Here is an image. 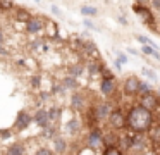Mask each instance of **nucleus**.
Masks as SVG:
<instances>
[{
  "instance_id": "obj_14",
  "label": "nucleus",
  "mask_w": 160,
  "mask_h": 155,
  "mask_svg": "<svg viewBox=\"0 0 160 155\" xmlns=\"http://www.w3.org/2000/svg\"><path fill=\"white\" fill-rule=\"evenodd\" d=\"M148 141L150 147H160V124L155 122L148 131Z\"/></svg>"
},
{
  "instance_id": "obj_30",
  "label": "nucleus",
  "mask_w": 160,
  "mask_h": 155,
  "mask_svg": "<svg viewBox=\"0 0 160 155\" xmlns=\"http://www.w3.org/2000/svg\"><path fill=\"white\" fill-rule=\"evenodd\" d=\"M35 155H53V150L48 147H40L38 150L35 152Z\"/></svg>"
},
{
  "instance_id": "obj_16",
  "label": "nucleus",
  "mask_w": 160,
  "mask_h": 155,
  "mask_svg": "<svg viewBox=\"0 0 160 155\" xmlns=\"http://www.w3.org/2000/svg\"><path fill=\"white\" fill-rule=\"evenodd\" d=\"M60 85L66 88V91H78V88H79V81H78L76 78H71V76H66V78L60 81Z\"/></svg>"
},
{
  "instance_id": "obj_27",
  "label": "nucleus",
  "mask_w": 160,
  "mask_h": 155,
  "mask_svg": "<svg viewBox=\"0 0 160 155\" xmlns=\"http://www.w3.org/2000/svg\"><path fill=\"white\" fill-rule=\"evenodd\" d=\"M57 129H55V126H48V127H45L43 129V138H47V140H53V138L57 136Z\"/></svg>"
},
{
  "instance_id": "obj_39",
  "label": "nucleus",
  "mask_w": 160,
  "mask_h": 155,
  "mask_svg": "<svg viewBox=\"0 0 160 155\" xmlns=\"http://www.w3.org/2000/svg\"><path fill=\"white\" fill-rule=\"evenodd\" d=\"M2 55H4V57H7V55H9V50L4 47V45L0 47V57H2Z\"/></svg>"
},
{
  "instance_id": "obj_43",
  "label": "nucleus",
  "mask_w": 160,
  "mask_h": 155,
  "mask_svg": "<svg viewBox=\"0 0 160 155\" xmlns=\"http://www.w3.org/2000/svg\"><path fill=\"white\" fill-rule=\"evenodd\" d=\"M128 52H131V54H134V55H139L138 52H136V50H132V48H128Z\"/></svg>"
},
{
  "instance_id": "obj_24",
  "label": "nucleus",
  "mask_w": 160,
  "mask_h": 155,
  "mask_svg": "<svg viewBox=\"0 0 160 155\" xmlns=\"http://www.w3.org/2000/svg\"><path fill=\"white\" fill-rule=\"evenodd\" d=\"M79 12L83 14L84 17H93V16H97V14H98V9H97V7H93V5H83Z\"/></svg>"
},
{
  "instance_id": "obj_34",
  "label": "nucleus",
  "mask_w": 160,
  "mask_h": 155,
  "mask_svg": "<svg viewBox=\"0 0 160 155\" xmlns=\"http://www.w3.org/2000/svg\"><path fill=\"white\" fill-rule=\"evenodd\" d=\"M29 81H31V86H33V88H38V86H40V76H31V79H29Z\"/></svg>"
},
{
  "instance_id": "obj_44",
  "label": "nucleus",
  "mask_w": 160,
  "mask_h": 155,
  "mask_svg": "<svg viewBox=\"0 0 160 155\" xmlns=\"http://www.w3.org/2000/svg\"><path fill=\"white\" fill-rule=\"evenodd\" d=\"M158 155H160V147H158Z\"/></svg>"
},
{
  "instance_id": "obj_9",
  "label": "nucleus",
  "mask_w": 160,
  "mask_h": 155,
  "mask_svg": "<svg viewBox=\"0 0 160 155\" xmlns=\"http://www.w3.org/2000/svg\"><path fill=\"white\" fill-rule=\"evenodd\" d=\"M69 100H71V109L76 110V112H83L84 109H88L86 107V96L81 91H72V95H71Z\"/></svg>"
},
{
  "instance_id": "obj_37",
  "label": "nucleus",
  "mask_w": 160,
  "mask_h": 155,
  "mask_svg": "<svg viewBox=\"0 0 160 155\" xmlns=\"http://www.w3.org/2000/svg\"><path fill=\"white\" fill-rule=\"evenodd\" d=\"M153 119H155V121H157V122H158V124H160V107H158V109H157V110H155V112H153Z\"/></svg>"
},
{
  "instance_id": "obj_26",
  "label": "nucleus",
  "mask_w": 160,
  "mask_h": 155,
  "mask_svg": "<svg viewBox=\"0 0 160 155\" xmlns=\"http://www.w3.org/2000/svg\"><path fill=\"white\" fill-rule=\"evenodd\" d=\"M153 88L148 85L146 81H141L139 83V88H138V96H143V95H148V93H152Z\"/></svg>"
},
{
  "instance_id": "obj_40",
  "label": "nucleus",
  "mask_w": 160,
  "mask_h": 155,
  "mask_svg": "<svg viewBox=\"0 0 160 155\" xmlns=\"http://www.w3.org/2000/svg\"><path fill=\"white\" fill-rule=\"evenodd\" d=\"M4 40H5V34H4V29L0 28V47L4 45Z\"/></svg>"
},
{
  "instance_id": "obj_29",
  "label": "nucleus",
  "mask_w": 160,
  "mask_h": 155,
  "mask_svg": "<svg viewBox=\"0 0 160 155\" xmlns=\"http://www.w3.org/2000/svg\"><path fill=\"white\" fill-rule=\"evenodd\" d=\"M103 155H124L117 147H108V148H103Z\"/></svg>"
},
{
  "instance_id": "obj_13",
  "label": "nucleus",
  "mask_w": 160,
  "mask_h": 155,
  "mask_svg": "<svg viewBox=\"0 0 160 155\" xmlns=\"http://www.w3.org/2000/svg\"><path fill=\"white\" fill-rule=\"evenodd\" d=\"M132 147V133H124V134H119V141H117V148L124 153V152H131Z\"/></svg>"
},
{
  "instance_id": "obj_10",
  "label": "nucleus",
  "mask_w": 160,
  "mask_h": 155,
  "mask_svg": "<svg viewBox=\"0 0 160 155\" xmlns=\"http://www.w3.org/2000/svg\"><path fill=\"white\" fill-rule=\"evenodd\" d=\"M45 29V21L42 17H36V16H31V19L26 23V31L29 34H38Z\"/></svg>"
},
{
  "instance_id": "obj_6",
  "label": "nucleus",
  "mask_w": 160,
  "mask_h": 155,
  "mask_svg": "<svg viewBox=\"0 0 160 155\" xmlns=\"http://www.w3.org/2000/svg\"><path fill=\"white\" fill-rule=\"evenodd\" d=\"M141 79L138 76H128L124 79V85H122V93L126 96H138V88Z\"/></svg>"
},
{
  "instance_id": "obj_36",
  "label": "nucleus",
  "mask_w": 160,
  "mask_h": 155,
  "mask_svg": "<svg viewBox=\"0 0 160 155\" xmlns=\"http://www.w3.org/2000/svg\"><path fill=\"white\" fill-rule=\"evenodd\" d=\"M52 12L55 14V16H59V17H62V12H60V9L57 5H52Z\"/></svg>"
},
{
  "instance_id": "obj_21",
  "label": "nucleus",
  "mask_w": 160,
  "mask_h": 155,
  "mask_svg": "<svg viewBox=\"0 0 160 155\" xmlns=\"http://www.w3.org/2000/svg\"><path fill=\"white\" fill-rule=\"evenodd\" d=\"M26 148L22 143H14L12 147L7 148V155H24Z\"/></svg>"
},
{
  "instance_id": "obj_20",
  "label": "nucleus",
  "mask_w": 160,
  "mask_h": 155,
  "mask_svg": "<svg viewBox=\"0 0 160 155\" xmlns=\"http://www.w3.org/2000/svg\"><path fill=\"white\" fill-rule=\"evenodd\" d=\"M47 114H48V121L52 126H55L57 122H59L60 116H62V110L59 109V107H50V109H47Z\"/></svg>"
},
{
  "instance_id": "obj_23",
  "label": "nucleus",
  "mask_w": 160,
  "mask_h": 155,
  "mask_svg": "<svg viewBox=\"0 0 160 155\" xmlns=\"http://www.w3.org/2000/svg\"><path fill=\"white\" fill-rule=\"evenodd\" d=\"M16 19L22 21V23L26 24L29 19H31V12H29V10H26V9H19V7H18V10H16Z\"/></svg>"
},
{
  "instance_id": "obj_32",
  "label": "nucleus",
  "mask_w": 160,
  "mask_h": 155,
  "mask_svg": "<svg viewBox=\"0 0 160 155\" xmlns=\"http://www.w3.org/2000/svg\"><path fill=\"white\" fill-rule=\"evenodd\" d=\"M12 136V129H0V140H9Z\"/></svg>"
},
{
  "instance_id": "obj_2",
  "label": "nucleus",
  "mask_w": 160,
  "mask_h": 155,
  "mask_svg": "<svg viewBox=\"0 0 160 155\" xmlns=\"http://www.w3.org/2000/svg\"><path fill=\"white\" fill-rule=\"evenodd\" d=\"M132 9H134V12L138 14L139 17H141V21L150 28V29H152V31H157L155 14H153L152 9H148V5H146L145 2H136L134 5H132Z\"/></svg>"
},
{
  "instance_id": "obj_3",
  "label": "nucleus",
  "mask_w": 160,
  "mask_h": 155,
  "mask_svg": "<svg viewBox=\"0 0 160 155\" xmlns=\"http://www.w3.org/2000/svg\"><path fill=\"white\" fill-rule=\"evenodd\" d=\"M107 121H108V126H110L112 131L126 129V114L121 110V107H114V110L108 114Z\"/></svg>"
},
{
  "instance_id": "obj_18",
  "label": "nucleus",
  "mask_w": 160,
  "mask_h": 155,
  "mask_svg": "<svg viewBox=\"0 0 160 155\" xmlns=\"http://www.w3.org/2000/svg\"><path fill=\"white\" fill-rule=\"evenodd\" d=\"M66 131H67V134L69 136H74V134H78L81 131V124H79V121L78 119H69L66 122Z\"/></svg>"
},
{
  "instance_id": "obj_22",
  "label": "nucleus",
  "mask_w": 160,
  "mask_h": 155,
  "mask_svg": "<svg viewBox=\"0 0 160 155\" xmlns=\"http://www.w3.org/2000/svg\"><path fill=\"white\" fill-rule=\"evenodd\" d=\"M67 72H69L71 78H76V79H78V78H79V76L84 72V67H83V65H79V64H72V65H69Z\"/></svg>"
},
{
  "instance_id": "obj_7",
  "label": "nucleus",
  "mask_w": 160,
  "mask_h": 155,
  "mask_svg": "<svg viewBox=\"0 0 160 155\" xmlns=\"http://www.w3.org/2000/svg\"><path fill=\"white\" fill-rule=\"evenodd\" d=\"M112 110H114V102H110V100H105V102H100L98 105H93V114L98 122L107 119Z\"/></svg>"
},
{
  "instance_id": "obj_42",
  "label": "nucleus",
  "mask_w": 160,
  "mask_h": 155,
  "mask_svg": "<svg viewBox=\"0 0 160 155\" xmlns=\"http://www.w3.org/2000/svg\"><path fill=\"white\" fill-rule=\"evenodd\" d=\"M114 65H115V69H117V71H121V69H122V67H121V64H119L117 60H114Z\"/></svg>"
},
{
  "instance_id": "obj_38",
  "label": "nucleus",
  "mask_w": 160,
  "mask_h": 155,
  "mask_svg": "<svg viewBox=\"0 0 160 155\" xmlns=\"http://www.w3.org/2000/svg\"><path fill=\"white\" fill-rule=\"evenodd\" d=\"M50 98V93H40V100H42V102H47V100Z\"/></svg>"
},
{
  "instance_id": "obj_28",
  "label": "nucleus",
  "mask_w": 160,
  "mask_h": 155,
  "mask_svg": "<svg viewBox=\"0 0 160 155\" xmlns=\"http://www.w3.org/2000/svg\"><path fill=\"white\" fill-rule=\"evenodd\" d=\"M141 74L146 76L150 81H157V79H158V78H157V74H155V71H152L150 67H143V69H141Z\"/></svg>"
},
{
  "instance_id": "obj_25",
  "label": "nucleus",
  "mask_w": 160,
  "mask_h": 155,
  "mask_svg": "<svg viewBox=\"0 0 160 155\" xmlns=\"http://www.w3.org/2000/svg\"><path fill=\"white\" fill-rule=\"evenodd\" d=\"M141 54H145V55H148V57H153V59H157V60H160V54L155 50V48L148 47V45H143V47H141Z\"/></svg>"
},
{
  "instance_id": "obj_11",
  "label": "nucleus",
  "mask_w": 160,
  "mask_h": 155,
  "mask_svg": "<svg viewBox=\"0 0 160 155\" xmlns=\"http://www.w3.org/2000/svg\"><path fill=\"white\" fill-rule=\"evenodd\" d=\"M115 90H117V79H115V78H105V79H102V83H100L102 95L112 96L115 93Z\"/></svg>"
},
{
  "instance_id": "obj_1",
  "label": "nucleus",
  "mask_w": 160,
  "mask_h": 155,
  "mask_svg": "<svg viewBox=\"0 0 160 155\" xmlns=\"http://www.w3.org/2000/svg\"><path fill=\"white\" fill-rule=\"evenodd\" d=\"M153 124H155V119H153L152 112H148V110L143 109L138 103L129 107L128 116H126V127H129L131 133L145 134L150 131V127H152Z\"/></svg>"
},
{
  "instance_id": "obj_17",
  "label": "nucleus",
  "mask_w": 160,
  "mask_h": 155,
  "mask_svg": "<svg viewBox=\"0 0 160 155\" xmlns=\"http://www.w3.org/2000/svg\"><path fill=\"white\" fill-rule=\"evenodd\" d=\"M53 150H55V153L62 155L67 152V141L64 140V136H55L53 138Z\"/></svg>"
},
{
  "instance_id": "obj_19",
  "label": "nucleus",
  "mask_w": 160,
  "mask_h": 155,
  "mask_svg": "<svg viewBox=\"0 0 160 155\" xmlns=\"http://www.w3.org/2000/svg\"><path fill=\"white\" fill-rule=\"evenodd\" d=\"M105 65L102 64L100 60H93V59H91V60H88V65H86V71L90 72L91 76H95V74H100L102 72V69H103Z\"/></svg>"
},
{
  "instance_id": "obj_33",
  "label": "nucleus",
  "mask_w": 160,
  "mask_h": 155,
  "mask_svg": "<svg viewBox=\"0 0 160 155\" xmlns=\"http://www.w3.org/2000/svg\"><path fill=\"white\" fill-rule=\"evenodd\" d=\"M115 55H117V59H115V60H117L121 65H122V64H128V57H126L122 52H115Z\"/></svg>"
},
{
  "instance_id": "obj_12",
  "label": "nucleus",
  "mask_w": 160,
  "mask_h": 155,
  "mask_svg": "<svg viewBox=\"0 0 160 155\" xmlns=\"http://www.w3.org/2000/svg\"><path fill=\"white\" fill-rule=\"evenodd\" d=\"M33 122L36 124V126H40V127H48V126H52L50 124V121H48V114H47V109H36L35 110V114H33Z\"/></svg>"
},
{
  "instance_id": "obj_4",
  "label": "nucleus",
  "mask_w": 160,
  "mask_h": 155,
  "mask_svg": "<svg viewBox=\"0 0 160 155\" xmlns=\"http://www.w3.org/2000/svg\"><path fill=\"white\" fill-rule=\"evenodd\" d=\"M86 147L91 150H98L100 147H103V131L100 127H91L90 133L86 136Z\"/></svg>"
},
{
  "instance_id": "obj_15",
  "label": "nucleus",
  "mask_w": 160,
  "mask_h": 155,
  "mask_svg": "<svg viewBox=\"0 0 160 155\" xmlns=\"http://www.w3.org/2000/svg\"><path fill=\"white\" fill-rule=\"evenodd\" d=\"M117 141H119V134H117V133H114V131L103 133V148L117 147Z\"/></svg>"
},
{
  "instance_id": "obj_35",
  "label": "nucleus",
  "mask_w": 160,
  "mask_h": 155,
  "mask_svg": "<svg viewBox=\"0 0 160 155\" xmlns=\"http://www.w3.org/2000/svg\"><path fill=\"white\" fill-rule=\"evenodd\" d=\"M83 24H84V26H86V28H88V29H95V31H97V29H98V28H97V26H95V24H93V23H91V21H88V19H84V23H83Z\"/></svg>"
},
{
  "instance_id": "obj_41",
  "label": "nucleus",
  "mask_w": 160,
  "mask_h": 155,
  "mask_svg": "<svg viewBox=\"0 0 160 155\" xmlns=\"http://www.w3.org/2000/svg\"><path fill=\"white\" fill-rule=\"evenodd\" d=\"M141 155H157L155 152H153V148H150V150H146V152H143Z\"/></svg>"
},
{
  "instance_id": "obj_5",
  "label": "nucleus",
  "mask_w": 160,
  "mask_h": 155,
  "mask_svg": "<svg viewBox=\"0 0 160 155\" xmlns=\"http://www.w3.org/2000/svg\"><path fill=\"white\" fill-rule=\"evenodd\" d=\"M138 105H141L143 109H146L148 112H152V114H153V112H155V110L160 107V96H158V93L152 91V93H148V95L139 96Z\"/></svg>"
},
{
  "instance_id": "obj_8",
  "label": "nucleus",
  "mask_w": 160,
  "mask_h": 155,
  "mask_svg": "<svg viewBox=\"0 0 160 155\" xmlns=\"http://www.w3.org/2000/svg\"><path fill=\"white\" fill-rule=\"evenodd\" d=\"M33 122V117L28 110H19L18 116H16V122H14V129L18 131H24L26 127H29Z\"/></svg>"
},
{
  "instance_id": "obj_31",
  "label": "nucleus",
  "mask_w": 160,
  "mask_h": 155,
  "mask_svg": "<svg viewBox=\"0 0 160 155\" xmlns=\"http://www.w3.org/2000/svg\"><path fill=\"white\" fill-rule=\"evenodd\" d=\"M16 7V3L12 2H0V10H12Z\"/></svg>"
}]
</instances>
